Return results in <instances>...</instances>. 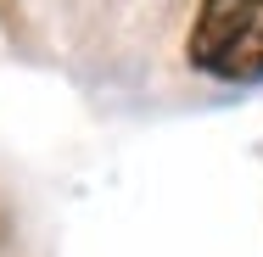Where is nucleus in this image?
<instances>
[{"mask_svg":"<svg viewBox=\"0 0 263 257\" xmlns=\"http://www.w3.org/2000/svg\"><path fill=\"white\" fill-rule=\"evenodd\" d=\"M185 56L196 73L224 84H258L263 78V0H202Z\"/></svg>","mask_w":263,"mask_h":257,"instance_id":"f257e3e1","label":"nucleus"}]
</instances>
